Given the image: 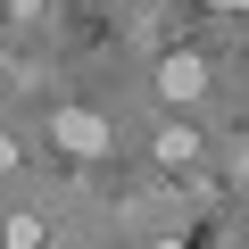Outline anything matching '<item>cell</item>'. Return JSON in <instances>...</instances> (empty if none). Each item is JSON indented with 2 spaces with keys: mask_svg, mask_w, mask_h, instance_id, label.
I'll return each instance as SVG.
<instances>
[{
  "mask_svg": "<svg viewBox=\"0 0 249 249\" xmlns=\"http://www.w3.org/2000/svg\"><path fill=\"white\" fill-rule=\"evenodd\" d=\"M158 91H166V100H199V91H208V58H199V50L158 58Z\"/></svg>",
  "mask_w": 249,
  "mask_h": 249,
  "instance_id": "obj_2",
  "label": "cell"
},
{
  "mask_svg": "<svg viewBox=\"0 0 249 249\" xmlns=\"http://www.w3.org/2000/svg\"><path fill=\"white\" fill-rule=\"evenodd\" d=\"M9 166H17V142H9V133H0V175H9Z\"/></svg>",
  "mask_w": 249,
  "mask_h": 249,
  "instance_id": "obj_5",
  "label": "cell"
},
{
  "mask_svg": "<svg viewBox=\"0 0 249 249\" xmlns=\"http://www.w3.org/2000/svg\"><path fill=\"white\" fill-rule=\"evenodd\" d=\"M50 142L75 150V158H100V150H108V124H100L91 108H58V116H50Z\"/></svg>",
  "mask_w": 249,
  "mask_h": 249,
  "instance_id": "obj_1",
  "label": "cell"
},
{
  "mask_svg": "<svg viewBox=\"0 0 249 249\" xmlns=\"http://www.w3.org/2000/svg\"><path fill=\"white\" fill-rule=\"evenodd\" d=\"M9 249H42V224L34 216H9Z\"/></svg>",
  "mask_w": 249,
  "mask_h": 249,
  "instance_id": "obj_4",
  "label": "cell"
},
{
  "mask_svg": "<svg viewBox=\"0 0 249 249\" xmlns=\"http://www.w3.org/2000/svg\"><path fill=\"white\" fill-rule=\"evenodd\" d=\"M208 9H249V0H208Z\"/></svg>",
  "mask_w": 249,
  "mask_h": 249,
  "instance_id": "obj_7",
  "label": "cell"
},
{
  "mask_svg": "<svg viewBox=\"0 0 249 249\" xmlns=\"http://www.w3.org/2000/svg\"><path fill=\"white\" fill-rule=\"evenodd\" d=\"M191 150H199V133H191V124H166V133H158V158H166V166H183Z\"/></svg>",
  "mask_w": 249,
  "mask_h": 249,
  "instance_id": "obj_3",
  "label": "cell"
},
{
  "mask_svg": "<svg viewBox=\"0 0 249 249\" xmlns=\"http://www.w3.org/2000/svg\"><path fill=\"white\" fill-rule=\"evenodd\" d=\"M9 17H42V0H9Z\"/></svg>",
  "mask_w": 249,
  "mask_h": 249,
  "instance_id": "obj_6",
  "label": "cell"
},
{
  "mask_svg": "<svg viewBox=\"0 0 249 249\" xmlns=\"http://www.w3.org/2000/svg\"><path fill=\"white\" fill-rule=\"evenodd\" d=\"M150 249H183V241H150Z\"/></svg>",
  "mask_w": 249,
  "mask_h": 249,
  "instance_id": "obj_8",
  "label": "cell"
}]
</instances>
